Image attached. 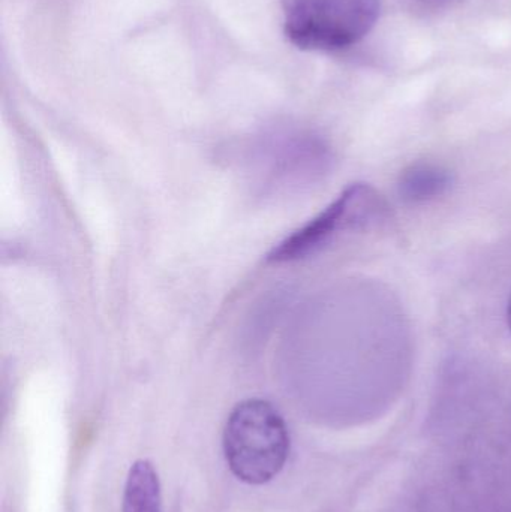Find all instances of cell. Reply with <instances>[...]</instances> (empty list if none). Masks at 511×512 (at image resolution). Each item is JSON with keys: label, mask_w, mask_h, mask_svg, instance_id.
Returning a JSON list of instances; mask_svg holds the SVG:
<instances>
[{"label": "cell", "mask_w": 511, "mask_h": 512, "mask_svg": "<svg viewBox=\"0 0 511 512\" xmlns=\"http://www.w3.org/2000/svg\"><path fill=\"white\" fill-rule=\"evenodd\" d=\"M225 460L243 483H269L290 453L287 424L266 400L249 399L231 411L224 429Z\"/></svg>", "instance_id": "6da1fadb"}, {"label": "cell", "mask_w": 511, "mask_h": 512, "mask_svg": "<svg viewBox=\"0 0 511 512\" xmlns=\"http://www.w3.org/2000/svg\"><path fill=\"white\" fill-rule=\"evenodd\" d=\"M284 29L291 44L308 51L344 50L377 23L380 0H284Z\"/></svg>", "instance_id": "7a4b0ae2"}, {"label": "cell", "mask_w": 511, "mask_h": 512, "mask_svg": "<svg viewBox=\"0 0 511 512\" xmlns=\"http://www.w3.org/2000/svg\"><path fill=\"white\" fill-rule=\"evenodd\" d=\"M389 216V207L380 194L366 183L348 186L317 218L279 243L267 259L290 262L306 258L345 231L362 230Z\"/></svg>", "instance_id": "3957f363"}, {"label": "cell", "mask_w": 511, "mask_h": 512, "mask_svg": "<svg viewBox=\"0 0 511 512\" xmlns=\"http://www.w3.org/2000/svg\"><path fill=\"white\" fill-rule=\"evenodd\" d=\"M452 182V174L443 165L416 162L402 171L398 191L408 203H426L446 194Z\"/></svg>", "instance_id": "277c9868"}, {"label": "cell", "mask_w": 511, "mask_h": 512, "mask_svg": "<svg viewBox=\"0 0 511 512\" xmlns=\"http://www.w3.org/2000/svg\"><path fill=\"white\" fill-rule=\"evenodd\" d=\"M161 483L152 463L138 460L126 478L122 512H161Z\"/></svg>", "instance_id": "5b68a950"}, {"label": "cell", "mask_w": 511, "mask_h": 512, "mask_svg": "<svg viewBox=\"0 0 511 512\" xmlns=\"http://www.w3.org/2000/svg\"><path fill=\"white\" fill-rule=\"evenodd\" d=\"M507 324H509V330L511 333V294L509 298V304H507Z\"/></svg>", "instance_id": "8992f818"}]
</instances>
